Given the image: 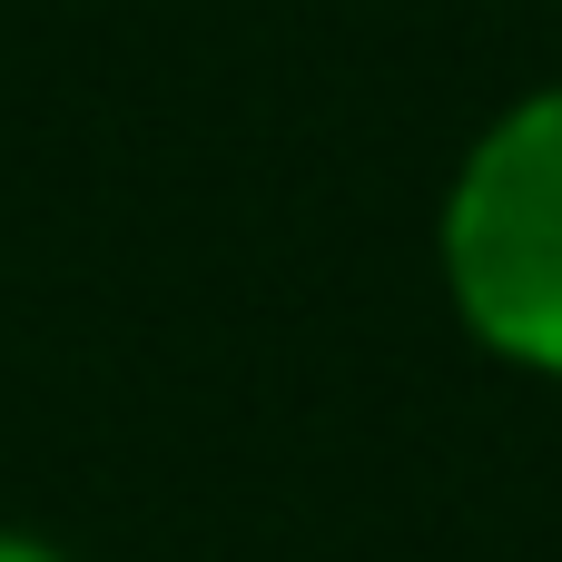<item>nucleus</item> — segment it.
<instances>
[{
	"label": "nucleus",
	"mask_w": 562,
	"mask_h": 562,
	"mask_svg": "<svg viewBox=\"0 0 562 562\" xmlns=\"http://www.w3.org/2000/svg\"><path fill=\"white\" fill-rule=\"evenodd\" d=\"M445 277L494 356L562 375V89L474 138L445 198Z\"/></svg>",
	"instance_id": "f257e3e1"
},
{
	"label": "nucleus",
	"mask_w": 562,
	"mask_h": 562,
	"mask_svg": "<svg viewBox=\"0 0 562 562\" xmlns=\"http://www.w3.org/2000/svg\"><path fill=\"white\" fill-rule=\"evenodd\" d=\"M0 562H59L49 543H30V533H0Z\"/></svg>",
	"instance_id": "f03ea898"
}]
</instances>
